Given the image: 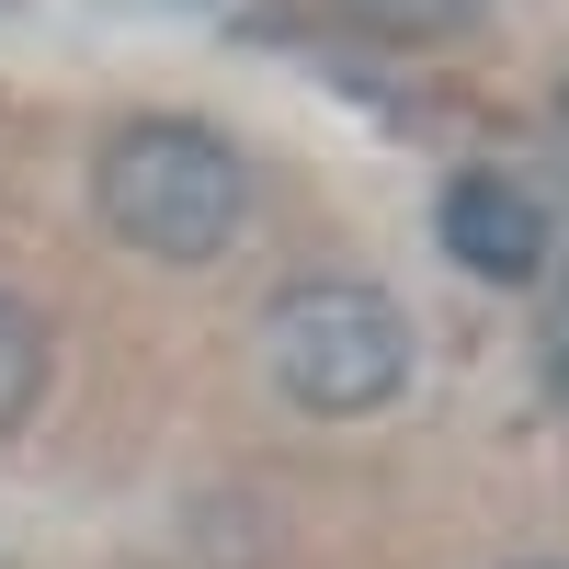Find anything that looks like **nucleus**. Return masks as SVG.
Segmentation results:
<instances>
[{
  "mask_svg": "<svg viewBox=\"0 0 569 569\" xmlns=\"http://www.w3.org/2000/svg\"><path fill=\"white\" fill-rule=\"evenodd\" d=\"M91 217L137 262H217L251 228V160L240 137H217L194 114H137L91 160Z\"/></svg>",
  "mask_w": 569,
  "mask_h": 569,
  "instance_id": "f257e3e1",
  "label": "nucleus"
},
{
  "mask_svg": "<svg viewBox=\"0 0 569 569\" xmlns=\"http://www.w3.org/2000/svg\"><path fill=\"white\" fill-rule=\"evenodd\" d=\"M262 376L308 421H365V410H388L410 388V308L388 284L308 273L262 308Z\"/></svg>",
  "mask_w": 569,
  "mask_h": 569,
  "instance_id": "f03ea898",
  "label": "nucleus"
},
{
  "mask_svg": "<svg viewBox=\"0 0 569 569\" xmlns=\"http://www.w3.org/2000/svg\"><path fill=\"white\" fill-rule=\"evenodd\" d=\"M445 251L479 273V284H536V273H547V217H536L525 182L456 171V182H445Z\"/></svg>",
  "mask_w": 569,
  "mask_h": 569,
  "instance_id": "7ed1b4c3",
  "label": "nucleus"
},
{
  "mask_svg": "<svg viewBox=\"0 0 569 569\" xmlns=\"http://www.w3.org/2000/svg\"><path fill=\"white\" fill-rule=\"evenodd\" d=\"M34 388H46V319L23 297H0V433L34 410Z\"/></svg>",
  "mask_w": 569,
  "mask_h": 569,
  "instance_id": "20e7f679",
  "label": "nucleus"
},
{
  "mask_svg": "<svg viewBox=\"0 0 569 569\" xmlns=\"http://www.w3.org/2000/svg\"><path fill=\"white\" fill-rule=\"evenodd\" d=\"M353 23H399V34H421V23H467L479 0H342Z\"/></svg>",
  "mask_w": 569,
  "mask_h": 569,
  "instance_id": "39448f33",
  "label": "nucleus"
},
{
  "mask_svg": "<svg viewBox=\"0 0 569 569\" xmlns=\"http://www.w3.org/2000/svg\"><path fill=\"white\" fill-rule=\"evenodd\" d=\"M558 126H569V80H558Z\"/></svg>",
  "mask_w": 569,
  "mask_h": 569,
  "instance_id": "423d86ee",
  "label": "nucleus"
},
{
  "mask_svg": "<svg viewBox=\"0 0 569 569\" xmlns=\"http://www.w3.org/2000/svg\"><path fill=\"white\" fill-rule=\"evenodd\" d=\"M558 388H569V353H558Z\"/></svg>",
  "mask_w": 569,
  "mask_h": 569,
  "instance_id": "0eeeda50",
  "label": "nucleus"
},
{
  "mask_svg": "<svg viewBox=\"0 0 569 569\" xmlns=\"http://www.w3.org/2000/svg\"><path fill=\"white\" fill-rule=\"evenodd\" d=\"M512 569H547V558H512Z\"/></svg>",
  "mask_w": 569,
  "mask_h": 569,
  "instance_id": "6e6552de",
  "label": "nucleus"
}]
</instances>
